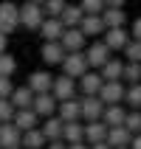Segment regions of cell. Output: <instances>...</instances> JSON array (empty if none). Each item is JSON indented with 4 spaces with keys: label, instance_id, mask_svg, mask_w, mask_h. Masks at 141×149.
<instances>
[{
    "label": "cell",
    "instance_id": "cell-27",
    "mask_svg": "<svg viewBox=\"0 0 141 149\" xmlns=\"http://www.w3.org/2000/svg\"><path fill=\"white\" fill-rule=\"evenodd\" d=\"M82 17H85V11L79 6H65V8H62V14H59V23L65 25V28H79Z\"/></svg>",
    "mask_w": 141,
    "mask_h": 149
},
{
    "label": "cell",
    "instance_id": "cell-37",
    "mask_svg": "<svg viewBox=\"0 0 141 149\" xmlns=\"http://www.w3.org/2000/svg\"><path fill=\"white\" fill-rule=\"evenodd\" d=\"M14 90V82H11V76H0V99H8Z\"/></svg>",
    "mask_w": 141,
    "mask_h": 149
},
{
    "label": "cell",
    "instance_id": "cell-34",
    "mask_svg": "<svg viewBox=\"0 0 141 149\" xmlns=\"http://www.w3.org/2000/svg\"><path fill=\"white\" fill-rule=\"evenodd\" d=\"M121 54L127 56V62H141V42H138V40H130V42L124 45Z\"/></svg>",
    "mask_w": 141,
    "mask_h": 149
},
{
    "label": "cell",
    "instance_id": "cell-46",
    "mask_svg": "<svg viewBox=\"0 0 141 149\" xmlns=\"http://www.w3.org/2000/svg\"><path fill=\"white\" fill-rule=\"evenodd\" d=\"M119 149H130V146H119Z\"/></svg>",
    "mask_w": 141,
    "mask_h": 149
},
{
    "label": "cell",
    "instance_id": "cell-20",
    "mask_svg": "<svg viewBox=\"0 0 141 149\" xmlns=\"http://www.w3.org/2000/svg\"><path fill=\"white\" fill-rule=\"evenodd\" d=\"M11 124H14L20 132H28V130H34V127H40V116H37L31 107L28 110H17L14 118H11Z\"/></svg>",
    "mask_w": 141,
    "mask_h": 149
},
{
    "label": "cell",
    "instance_id": "cell-40",
    "mask_svg": "<svg viewBox=\"0 0 141 149\" xmlns=\"http://www.w3.org/2000/svg\"><path fill=\"white\" fill-rule=\"evenodd\" d=\"M6 51H8V34L0 31V54H6Z\"/></svg>",
    "mask_w": 141,
    "mask_h": 149
},
{
    "label": "cell",
    "instance_id": "cell-1",
    "mask_svg": "<svg viewBox=\"0 0 141 149\" xmlns=\"http://www.w3.org/2000/svg\"><path fill=\"white\" fill-rule=\"evenodd\" d=\"M62 73L71 76V79H79L82 73H88L90 68H88V59H85L82 51H71V54H65V59H62Z\"/></svg>",
    "mask_w": 141,
    "mask_h": 149
},
{
    "label": "cell",
    "instance_id": "cell-5",
    "mask_svg": "<svg viewBox=\"0 0 141 149\" xmlns=\"http://www.w3.org/2000/svg\"><path fill=\"white\" fill-rule=\"evenodd\" d=\"M102 37H105L102 42L110 48V54H121V51H124V45L130 42V31H127L124 25H121V28H107Z\"/></svg>",
    "mask_w": 141,
    "mask_h": 149
},
{
    "label": "cell",
    "instance_id": "cell-21",
    "mask_svg": "<svg viewBox=\"0 0 141 149\" xmlns=\"http://www.w3.org/2000/svg\"><path fill=\"white\" fill-rule=\"evenodd\" d=\"M107 124L105 121H85V143H105Z\"/></svg>",
    "mask_w": 141,
    "mask_h": 149
},
{
    "label": "cell",
    "instance_id": "cell-24",
    "mask_svg": "<svg viewBox=\"0 0 141 149\" xmlns=\"http://www.w3.org/2000/svg\"><path fill=\"white\" fill-rule=\"evenodd\" d=\"M99 17H102V23H105V28H121V25L127 23V11L124 8H105Z\"/></svg>",
    "mask_w": 141,
    "mask_h": 149
},
{
    "label": "cell",
    "instance_id": "cell-44",
    "mask_svg": "<svg viewBox=\"0 0 141 149\" xmlns=\"http://www.w3.org/2000/svg\"><path fill=\"white\" fill-rule=\"evenodd\" d=\"M88 149H110L107 143H88Z\"/></svg>",
    "mask_w": 141,
    "mask_h": 149
},
{
    "label": "cell",
    "instance_id": "cell-28",
    "mask_svg": "<svg viewBox=\"0 0 141 149\" xmlns=\"http://www.w3.org/2000/svg\"><path fill=\"white\" fill-rule=\"evenodd\" d=\"M45 135L40 132V127H34V130H28V132H23V141H20V146L23 149H45Z\"/></svg>",
    "mask_w": 141,
    "mask_h": 149
},
{
    "label": "cell",
    "instance_id": "cell-17",
    "mask_svg": "<svg viewBox=\"0 0 141 149\" xmlns=\"http://www.w3.org/2000/svg\"><path fill=\"white\" fill-rule=\"evenodd\" d=\"M130 138H133V132H130L124 124H121V127H107V138H105V143H107L110 149H119V146H130Z\"/></svg>",
    "mask_w": 141,
    "mask_h": 149
},
{
    "label": "cell",
    "instance_id": "cell-13",
    "mask_svg": "<svg viewBox=\"0 0 141 149\" xmlns=\"http://www.w3.org/2000/svg\"><path fill=\"white\" fill-rule=\"evenodd\" d=\"M40 56H42V62H45L48 68H54V65H62V59H65V48H62L59 42H42Z\"/></svg>",
    "mask_w": 141,
    "mask_h": 149
},
{
    "label": "cell",
    "instance_id": "cell-25",
    "mask_svg": "<svg viewBox=\"0 0 141 149\" xmlns=\"http://www.w3.org/2000/svg\"><path fill=\"white\" fill-rule=\"evenodd\" d=\"M8 101L14 104V110H28V107H31V101H34V93L23 84V87H14V90H11Z\"/></svg>",
    "mask_w": 141,
    "mask_h": 149
},
{
    "label": "cell",
    "instance_id": "cell-32",
    "mask_svg": "<svg viewBox=\"0 0 141 149\" xmlns=\"http://www.w3.org/2000/svg\"><path fill=\"white\" fill-rule=\"evenodd\" d=\"M124 127L130 130V132H141V110H127V116H124Z\"/></svg>",
    "mask_w": 141,
    "mask_h": 149
},
{
    "label": "cell",
    "instance_id": "cell-38",
    "mask_svg": "<svg viewBox=\"0 0 141 149\" xmlns=\"http://www.w3.org/2000/svg\"><path fill=\"white\" fill-rule=\"evenodd\" d=\"M130 40H138L141 42V17L133 23V31H130Z\"/></svg>",
    "mask_w": 141,
    "mask_h": 149
},
{
    "label": "cell",
    "instance_id": "cell-18",
    "mask_svg": "<svg viewBox=\"0 0 141 149\" xmlns=\"http://www.w3.org/2000/svg\"><path fill=\"white\" fill-rule=\"evenodd\" d=\"M51 84H54V76L48 73V70H34L31 76H28V90L31 93H51Z\"/></svg>",
    "mask_w": 141,
    "mask_h": 149
},
{
    "label": "cell",
    "instance_id": "cell-30",
    "mask_svg": "<svg viewBox=\"0 0 141 149\" xmlns=\"http://www.w3.org/2000/svg\"><path fill=\"white\" fill-rule=\"evenodd\" d=\"M121 82H127V84H138L141 82V68H138V62H124Z\"/></svg>",
    "mask_w": 141,
    "mask_h": 149
},
{
    "label": "cell",
    "instance_id": "cell-9",
    "mask_svg": "<svg viewBox=\"0 0 141 149\" xmlns=\"http://www.w3.org/2000/svg\"><path fill=\"white\" fill-rule=\"evenodd\" d=\"M79 107H82V121H102L105 104H102L99 96H82L79 99Z\"/></svg>",
    "mask_w": 141,
    "mask_h": 149
},
{
    "label": "cell",
    "instance_id": "cell-41",
    "mask_svg": "<svg viewBox=\"0 0 141 149\" xmlns=\"http://www.w3.org/2000/svg\"><path fill=\"white\" fill-rule=\"evenodd\" d=\"M45 149H68V146H65V141H48Z\"/></svg>",
    "mask_w": 141,
    "mask_h": 149
},
{
    "label": "cell",
    "instance_id": "cell-14",
    "mask_svg": "<svg viewBox=\"0 0 141 149\" xmlns=\"http://www.w3.org/2000/svg\"><path fill=\"white\" fill-rule=\"evenodd\" d=\"M37 31L42 34V40H45V42H59V37H62V31H65V25L59 23V17H45Z\"/></svg>",
    "mask_w": 141,
    "mask_h": 149
},
{
    "label": "cell",
    "instance_id": "cell-3",
    "mask_svg": "<svg viewBox=\"0 0 141 149\" xmlns=\"http://www.w3.org/2000/svg\"><path fill=\"white\" fill-rule=\"evenodd\" d=\"M17 25H20V6L11 3V0L0 3V31L11 34V31H17Z\"/></svg>",
    "mask_w": 141,
    "mask_h": 149
},
{
    "label": "cell",
    "instance_id": "cell-43",
    "mask_svg": "<svg viewBox=\"0 0 141 149\" xmlns=\"http://www.w3.org/2000/svg\"><path fill=\"white\" fill-rule=\"evenodd\" d=\"M65 146H68V149H88V143L82 141V143H65Z\"/></svg>",
    "mask_w": 141,
    "mask_h": 149
},
{
    "label": "cell",
    "instance_id": "cell-36",
    "mask_svg": "<svg viewBox=\"0 0 141 149\" xmlns=\"http://www.w3.org/2000/svg\"><path fill=\"white\" fill-rule=\"evenodd\" d=\"M14 104H11V101L8 99H0V124H6V121H11V118H14Z\"/></svg>",
    "mask_w": 141,
    "mask_h": 149
},
{
    "label": "cell",
    "instance_id": "cell-48",
    "mask_svg": "<svg viewBox=\"0 0 141 149\" xmlns=\"http://www.w3.org/2000/svg\"><path fill=\"white\" fill-rule=\"evenodd\" d=\"M20 149H23V146H20Z\"/></svg>",
    "mask_w": 141,
    "mask_h": 149
},
{
    "label": "cell",
    "instance_id": "cell-29",
    "mask_svg": "<svg viewBox=\"0 0 141 149\" xmlns=\"http://www.w3.org/2000/svg\"><path fill=\"white\" fill-rule=\"evenodd\" d=\"M124 104L130 110H141V82L138 84H130L124 90Z\"/></svg>",
    "mask_w": 141,
    "mask_h": 149
},
{
    "label": "cell",
    "instance_id": "cell-23",
    "mask_svg": "<svg viewBox=\"0 0 141 149\" xmlns=\"http://www.w3.org/2000/svg\"><path fill=\"white\" fill-rule=\"evenodd\" d=\"M62 141L65 143H82L85 141V124L82 121H65L62 124Z\"/></svg>",
    "mask_w": 141,
    "mask_h": 149
},
{
    "label": "cell",
    "instance_id": "cell-15",
    "mask_svg": "<svg viewBox=\"0 0 141 149\" xmlns=\"http://www.w3.org/2000/svg\"><path fill=\"white\" fill-rule=\"evenodd\" d=\"M62 118L59 116H48L40 121V132L45 135V141H62Z\"/></svg>",
    "mask_w": 141,
    "mask_h": 149
},
{
    "label": "cell",
    "instance_id": "cell-26",
    "mask_svg": "<svg viewBox=\"0 0 141 149\" xmlns=\"http://www.w3.org/2000/svg\"><path fill=\"white\" fill-rule=\"evenodd\" d=\"M124 116H127V110L121 107V104H110V107H105V113H102V121L107 127H121L124 124Z\"/></svg>",
    "mask_w": 141,
    "mask_h": 149
},
{
    "label": "cell",
    "instance_id": "cell-7",
    "mask_svg": "<svg viewBox=\"0 0 141 149\" xmlns=\"http://www.w3.org/2000/svg\"><path fill=\"white\" fill-rule=\"evenodd\" d=\"M57 104L59 101L51 96V93H34V101H31V110L42 118H48V116H57Z\"/></svg>",
    "mask_w": 141,
    "mask_h": 149
},
{
    "label": "cell",
    "instance_id": "cell-35",
    "mask_svg": "<svg viewBox=\"0 0 141 149\" xmlns=\"http://www.w3.org/2000/svg\"><path fill=\"white\" fill-rule=\"evenodd\" d=\"M79 8H82L85 14H102L105 11V0H82Z\"/></svg>",
    "mask_w": 141,
    "mask_h": 149
},
{
    "label": "cell",
    "instance_id": "cell-31",
    "mask_svg": "<svg viewBox=\"0 0 141 149\" xmlns=\"http://www.w3.org/2000/svg\"><path fill=\"white\" fill-rule=\"evenodd\" d=\"M14 70H17V59L8 51L0 54V76H14Z\"/></svg>",
    "mask_w": 141,
    "mask_h": 149
},
{
    "label": "cell",
    "instance_id": "cell-45",
    "mask_svg": "<svg viewBox=\"0 0 141 149\" xmlns=\"http://www.w3.org/2000/svg\"><path fill=\"white\" fill-rule=\"evenodd\" d=\"M28 3H37V6H42V3H45V0H28Z\"/></svg>",
    "mask_w": 141,
    "mask_h": 149
},
{
    "label": "cell",
    "instance_id": "cell-6",
    "mask_svg": "<svg viewBox=\"0 0 141 149\" xmlns=\"http://www.w3.org/2000/svg\"><path fill=\"white\" fill-rule=\"evenodd\" d=\"M82 54H85V59H88V68H96V70H99V68L105 65L110 56H113V54H110V48H107L102 40H99V42H93V45H88Z\"/></svg>",
    "mask_w": 141,
    "mask_h": 149
},
{
    "label": "cell",
    "instance_id": "cell-19",
    "mask_svg": "<svg viewBox=\"0 0 141 149\" xmlns=\"http://www.w3.org/2000/svg\"><path fill=\"white\" fill-rule=\"evenodd\" d=\"M121 73H124V62L119 56H110L107 62L99 68V76L105 82H121Z\"/></svg>",
    "mask_w": 141,
    "mask_h": 149
},
{
    "label": "cell",
    "instance_id": "cell-10",
    "mask_svg": "<svg viewBox=\"0 0 141 149\" xmlns=\"http://www.w3.org/2000/svg\"><path fill=\"white\" fill-rule=\"evenodd\" d=\"M102 84H105V79L99 76V70H88L76 79V87L82 90V96H96L102 90Z\"/></svg>",
    "mask_w": 141,
    "mask_h": 149
},
{
    "label": "cell",
    "instance_id": "cell-2",
    "mask_svg": "<svg viewBox=\"0 0 141 149\" xmlns=\"http://www.w3.org/2000/svg\"><path fill=\"white\" fill-rule=\"evenodd\" d=\"M42 20H45V14H42V6H37V3H28V0L20 6V25H23V28H28V31H37V28L42 25Z\"/></svg>",
    "mask_w": 141,
    "mask_h": 149
},
{
    "label": "cell",
    "instance_id": "cell-16",
    "mask_svg": "<svg viewBox=\"0 0 141 149\" xmlns=\"http://www.w3.org/2000/svg\"><path fill=\"white\" fill-rule=\"evenodd\" d=\"M57 116L62 121H82V107H79V96L76 99H65L57 104Z\"/></svg>",
    "mask_w": 141,
    "mask_h": 149
},
{
    "label": "cell",
    "instance_id": "cell-12",
    "mask_svg": "<svg viewBox=\"0 0 141 149\" xmlns=\"http://www.w3.org/2000/svg\"><path fill=\"white\" fill-rule=\"evenodd\" d=\"M85 37L79 28H65L62 31V37H59V45L65 48V54H71V51H85Z\"/></svg>",
    "mask_w": 141,
    "mask_h": 149
},
{
    "label": "cell",
    "instance_id": "cell-22",
    "mask_svg": "<svg viewBox=\"0 0 141 149\" xmlns=\"http://www.w3.org/2000/svg\"><path fill=\"white\" fill-rule=\"evenodd\" d=\"M79 31H82L85 37H99V34H105L107 28H105V23H102L99 14H85L82 23H79Z\"/></svg>",
    "mask_w": 141,
    "mask_h": 149
},
{
    "label": "cell",
    "instance_id": "cell-33",
    "mask_svg": "<svg viewBox=\"0 0 141 149\" xmlns=\"http://www.w3.org/2000/svg\"><path fill=\"white\" fill-rule=\"evenodd\" d=\"M65 6H68L65 0H45V3H42V14L45 17H59Z\"/></svg>",
    "mask_w": 141,
    "mask_h": 149
},
{
    "label": "cell",
    "instance_id": "cell-11",
    "mask_svg": "<svg viewBox=\"0 0 141 149\" xmlns=\"http://www.w3.org/2000/svg\"><path fill=\"white\" fill-rule=\"evenodd\" d=\"M20 141H23V132L11 121L0 124V149H20Z\"/></svg>",
    "mask_w": 141,
    "mask_h": 149
},
{
    "label": "cell",
    "instance_id": "cell-42",
    "mask_svg": "<svg viewBox=\"0 0 141 149\" xmlns=\"http://www.w3.org/2000/svg\"><path fill=\"white\" fill-rule=\"evenodd\" d=\"M130 149H141V132H135L133 138H130Z\"/></svg>",
    "mask_w": 141,
    "mask_h": 149
},
{
    "label": "cell",
    "instance_id": "cell-8",
    "mask_svg": "<svg viewBox=\"0 0 141 149\" xmlns=\"http://www.w3.org/2000/svg\"><path fill=\"white\" fill-rule=\"evenodd\" d=\"M124 90H127V87L121 82H105V84H102V90L96 93V96L102 99L105 107H110V104H121V101H124Z\"/></svg>",
    "mask_w": 141,
    "mask_h": 149
},
{
    "label": "cell",
    "instance_id": "cell-39",
    "mask_svg": "<svg viewBox=\"0 0 141 149\" xmlns=\"http://www.w3.org/2000/svg\"><path fill=\"white\" fill-rule=\"evenodd\" d=\"M127 0H105V8H124Z\"/></svg>",
    "mask_w": 141,
    "mask_h": 149
},
{
    "label": "cell",
    "instance_id": "cell-47",
    "mask_svg": "<svg viewBox=\"0 0 141 149\" xmlns=\"http://www.w3.org/2000/svg\"><path fill=\"white\" fill-rule=\"evenodd\" d=\"M138 68H141V62H138Z\"/></svg>",
    "mask_w": 141,
    "mask_h": 149
},
{
    "label": "cell",
    "instance_id": "cell-4",
    "mask_svg": "<svg viewBox=\"0 0 141 149\" xmlns=\"http://www.w3.org/2000/svg\"><path fill=\"white\" fill-rule=\"evenodd\" d=\"M76 79H71V76H54V84H51V96L57 101H65V99H76Z\"/></svg>",
    "mask_w": 141,
    "mask_h": 149
}]
</instances>
